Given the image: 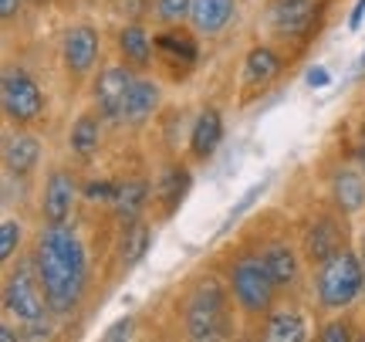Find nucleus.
I'll return each instance as SVG.
<instances>
[{"label":"nucleus","instance_id":"1","mask_svg":"<svg viewBox=\"0 0 365 342\" xmlns=\"http://www.w3.org/2000/svg\"><path fill=\"white\" fill-rule=\"evenodd\" d=\"M31 258L38 264L41 285L48 295V312L58 322L75 318L91 291V251L81 231L71 221L41 224L31 241Z\"/></svg>","mask_w":365,"mask_h":342},{"label":"nucleus","instance_id":"2","mask_svg":"<svg viewBox=\"0 0 365 342\" xmlns=\"http://www.w3.org/2000/svg\"><path fill=\"white\" fill-rule=\"evenodd\" d=\"M244 318L237 312V302L230 295V285L220 271H200V275L182 288L176 302V326L180 336L193 342L234 339L237 326Z\"/></svg>","mask_w":365,"mask_h":342},{"label":"nucleus","instance_id":"3","mask_svg":"<svg viewBox=\"0 0 365 342\" xmlns=\"http://www.w3.org/2000/svg\"><path fill=\"white\" fill-rule=\"evenodd\" d=\"M220 275L227 278L230 295L237 302V312L244 318V326H250V329H261L267 312L284 298L271 275V268L264 264L257 244H237V248L227 251L220 261Z\"/></svg>","mask_w":365,"mask_h":342},{"label":"nucleus","instance_id":"4","mask_svg":"<svg viewBox=\"0 0 365 342\" xmlns=\"http://www.w3.org/2000/svg\"><path fill=\"white\" fill-rule=\"evenodd\" d=\"M308 288H312L314 308L318 312H352L355 302L365 295V261L359 248H345L331 254L328 261L314 264L308 275Z\"/></svg>","mask_w":365,"mask_h":342},{"label":"nucleus","instance_id":"5","mask_svg":"<svg viewBox=\"0 0 365 342\" xmlns=\"http://www.w3.org/2000/svg\"><path fill=\"white\" fill-rule=\"evenodd\" d=\"M328 0H264V31L267 41L281 44L291 58H298L312 48L318 31L325 24Z\"/></svg>","mask_w":365,"mask_h":342},{"label":"nucleus","instance_id":"6","mask_svg":"<svg viewBox=\"0 0 365 342\" xmlns=\"http://www.w3.org/2000/svg\"><path fill=\"white\" fill-rule=\"evenodd\" d=\"M0 109L4 122L17 129H34L48 116V92L41 89L34 71H27L21 61H7L0 75Z\"/></svg>","mask_w":365,"mask_h":342},{"label":"nucleus","instance_id":"7","mask_svg":"<svg viewBox=\"0 0 365 342\" xmlns=\"http://www.w3.org/2000/svg\"><path fill=\"white\" fill-rule=\"evenodd\" d=\"M352 217H345L341 211H335L331 203L325 200V207H314L301 217L298 224V248L304 254V261L308 268L314 264L328 261L331 254H339V251L352 248V224H349Z\"/></svg>","mask_w":365,"mask_h":342},{"label":"nucleus","instance_id":"8","mask_svg":"<svg viewBox=\"0 0 365 342\" xmlns=\"http://www.w3.org/2000/svg\"><path fill=\"white\" fill-rule=\"evenodd\" d=\"M4 316H11L21 326L51 316L48 312V295H44V285H41L38 264L31 258V251L17 254L11 264H4Z\"/></svg>","mask_w":365,"mask_h":342},{"label":"nucleus","instance_id":"9","mask_svg":"<svg viewBox=\"0 0 365 342\" xmlns=\"http://www.w3.org/2000/svg\"><path fill=\"white\" fill-rule=\"evenodd\" d=\"M291 61L294 58L281 44H274V41H254L247 51H244V61H240V75H237L240 95H237V106H250L267 89H274L277 81L284 79Z\"/></svg>","mask_w":365,"mask_h":342},{"label":"nucleus","instance_id":"10","mask_svg":"<svg viewBox=\"0 0 365 342\" xmlns=\"http://www.w3.org/2000/svg\"><path fill=\"white\" fill-rule=\"evenodd\" d=\"M102 27L91 24V21H75L61 31L58 38V61H61V71L71 85H85L91 81V75L102 68Z\"/></svg>","mask_w":365,"mask_h":342},{"label":"nucleus","instance_id":"11","mask_svg":"<svg viewBox=\"0 0 365 342\" xmlns=\"http://www.w3.org/2000/svg\"><path fill=\"white\" fill-rule=\"evenodd\" d=\"M257 251H261L264 264L271 268L281 295L298 302L304 285H308V275H312V268H308V261H304V254L298 248V237H291L287 231H271V234H261Z\"/></svg>","mask_w":365,"mask_h":342},{"label":"nucleus","instance_id":"12","mask_svg":"<svg viewBox=\"0 0 365 342\" xmlns=\"http://www.w3.org/2000/svg\"><path fill=\"white\" fill-rule=\"evenodd\" d=\"M200 34L190 24L156 27V71L166 81H186L200 68L203 48Z\"/></svg>","mask_w":365,"mask_h":342},{"label":"nucleus","instance_id":"13","mask_svg":"<svg viewBox=\"0 0 365 342\" xmlns=\"http://www.w3.org/2000/svg\"><path fill=\"white\" fill-rule=\"evenodd\" d=\"M81 200V176L75 166L54 163L48 166L38 186V217L41 224H68Z\"/></svg>","mask_w":365,"mask_h":342},{"label":"nucleus","instance_id":"14","mask_svg":"<svg viewBox=\"0 0 365 342\" xmlns=\"http://www.w3.org/2000/svg\"><path fill=\"white\" fill-rule=\"evenodd\" d=\"M139 71H132L122 61H102V68L91 75L88 81V99L91 106L102 112V119L108 126H122V109H125V95H129L132 81Z\"/></svg>","mask_w":365,"mask_h":342},{"label":"nucleus","instance_id":"15","mask_svg":"<svg viewBox=\"0 0 365 342\" xmlns=\"http://www.w3.org/2000/svg\"><path fill=\"white\" fill-rule=\"evenodd\" d=\"M190 166H193L190 159L170 156L156 170V180H153V207H149V213L156 221H173L180 213V207L186 203L190 190H193V170Z\"/></svg>","mask_w":365,"mask_h":342},{"label":"nucleus","instance_id":"16","mask_svg":"<svg viewBox=\"0 0 365 342\" xmlns=\"http://www.w3.org/2000/svg\"><path fill=\"white\" fill-rule=\"evenodd\" d=\"M325 200L341 211L345 217L365 213V173L349 156H339L331 166H325Z\"/></svg>","mask_w":365,"mask_h":342},{"label":"nucleus","instance_id":"17","mask_svg":"<svg viewBox=\"0 0 365 342\" xmlns=\"http://www.w3.org/2000/svg\"><path fill=\"white\" fill-rule=\"evenodd\" d=\"M112 48L122 65H129L139 75L156 71V31H149L145 21H118L112 31Z\"/></svg>","mask_w":365,"mask_h":342},{"label":"nucleus","instance_id":"18","mask_svg":"<svg viewBox=\"0 0 365 342\" xmlns=\"http://www.w3.org/2000/svg\"><path fill=\"white\" fill-rule=\"evenodd\" d=\"M223 136H227V122H223L220 106H213V102L200 106L193 116V126H190V136H186V159L193 166L210 163L223 146Z\"/></svg>","mask_w":365,"mask_h":342},{"label":"nucleus","instance_id":"19","mask_svg":"<svg viewBox=\"0 0 365 342\" xmlns=\"http://www.w3.org/2000/svg\"><path fill=\"white\" fill-rule=\"evenodd\" d=\"M0 156H4V173H7V176L31 180V176L41 170V163H44V143H41V136H34L31 129L7 126Z\"/></svg>","mask_w":365,"mask_h":342},{"label":"nucleus","instance_id":"20","mask_svg":"<svg viewBox=\"0 0 365 342\" xmlns=\"http://www.w3.org/2000/svg\"><path fill=\"white\" fill-rule=\"evenodd\" d=\"M149 248H153V224L145 217L118 224V234L112 241V275H129L132 268L149 254Z\"/></svg>","mask_w":365,"mask_h":342},{"label":"nucleus","instance_id":"21","mask_svg":"<svg viewBox=\"0 0 365 342\" xmlns=\"http://www.w3.org/2000/svg\"><path fill=\"white\" fill-rule=\"evenodd\" d=\"M163 112V79L159 75H135L129 95H125V109H122V126L125 129H143Z\"/></svg>","mask_w":365,"mask_h":342},{"label":"nucleus","instance_id":"22","mask_svg":"<svg viewBox=\"0 0 365 342\" xmlns=\"http://www.w3.org/2000/svg\"><path fill=\"white\" fill-rule=\"evenodd\" d=\"M105 126H108V122H105L102 112H98L95 106L81 109L78 116L71 119V126H68V132H65V149L78 159V163H85V166H88L91 159L102 153Z\"/></svg>","mask_w":365,"mask_h":342},{"label":"nucleus","instance_id":"23","mask_svg":"<svg viewBox=\"0 0 365 342\" xmlns=\"http://www.w3.org/2000/svg\"><path fill=\"white\" fill-rule=\"evenodd\" d=\"M294 302V298H291ZM291 302H277L267 312V318L261 322V329L257 336L267 342H304L312 339V322L304 316V308L301 305H291Z\"/></svg>","mask_w":365,"mask_h":342},{"label":"nucleus","instance_id":"24","mask_svg":"<svg viewBox=\"0 0 365 342\" xmlns=\"http://www.w3.org/2000/svg\"><path fill=\"white\" fill-rule=\"evenodd\" d=\"M240 17V0H193L190 11V27L203 41L223 38Z\"/></svg>","mask_w":365,"mask_h":342},{"label":"nucleus","instance_id":"25","mask_svg":"<svg viewBox=\"0 0 365 342\" xmlns=\"http://www.w3.org/2000/svg\"><path fill=\"white\" fill-rule=\"evenodd\" d=\"M149 207H153V180L149 176H125V180H118V193L108 213L115 224H125V221L145 217Z\"/></svg>","mask_w":365,"mask_h":342},{"label":"nucleus","instance_id":"26","mask_svg":"<svg viewBox=\"0 0 365 342\" xmlns=\"http://www.w3.org/2000/svg\"><path fill=\"white\" fill-rule=\"evenodd\" d=\"M359 322H355L349 312H331L328 318H322L314 326V339L318 342H352L359 339Z\"/></svg>","mask_w":365,"mask_h":342},{"label":"nucleus","instance_id":"27","mask_svg":"<svg viewBox=\"0 0 365 342\" xmlns=\"http://www.w3.org/2000/svg\"><path fill=\"white\" fill-rule=\"evenodd\" d=\"M17 254H24V221L14 217V213H4V221H0V261L11 264Z\"/></svg>","mask_w":365,"mask_h":342},{"label":"nucleus","instance_id":"28","mask_svg":"<svg viewBox=\"0 0 365 342\" xmlns=\"http://www.w3.org/2000/svg\"><path fill=\"white\" fill-rule=\"evenodd\" d=\"M190 11H193V0H156L153 4V24H190Z\"/></svg>","mask_w":365,"mask_h":342},{"label":"nucleus","instance_id":"29","mask_svg":"<svg viewBox=\"0 0 365 342\" xmlns=\"http://www.w3.org/2000/svg\"><path fill=\"white\" fill-rule=\"evenodd\" d=\"M118 193V180H85L81 183V200L85 203H98V207H112V200Z\"/></svg>","mask_w":365,"mask_h":342},{"label":"nucleus","instance_id":"30","mask_svg":"<svg viewBox=\"0 0 365 342\" xmlns=\"http://www.w3.org/2000/svg\"><path fill=\"white\" fill-rule=\"evenodd\" d=\"M153 4L156 0H112V14L118 21H153Z\"/></svg>","mask_w":365,"mask_h":342},{"label":"nucleus","instance_id":"31","mask_svg":"<svg viewBox=\"0 0 365 342\" xmlns=\"http://www.w3.org/2000/svg\"><path fill=\"white\" fill-rule=\"evenodd\" d=\"M264 190H267V180H261V183H254V186L247 190V193H244V197L237 200L234 207H230V213H227V224L220 227V234H223V231H230V227H234L237 221H240V217H244V213H247L250 207H254V203H257V200L264 197Z\"/></svg>","mask_w":365,"mask_h":342},{"label":"nucleus","instance_id":"32","mask_svg":"<svg viewBox=\"0 0 365 342\" xmlns=\"http://www.w3.org/2000/svg\"><path fill=\"white\" fill-rule=\"evenodd\" d=\"M345 156L365 173V119L359 122V129L352 132V143H349V153H345Z\"/></svg>","mask_w":365,"mask_h":342},{"label":"nucleus","instance_id":"33","mask_svg":"<svg viewBox=\"0 0 365 342\" xmlns=\"http://www.w3.org/2000/svg\"><path fill=\"white\" fill-rule=\"evenodd\" d=\"M132 332H135V318H132V316H122V318H115V322H112V326L102 332V339H105V342L132 339Z\"/></svg>","mask_w":365,"mask_h":342},{"label":"nucleus","instance_id":"34","mask_svg":"<svg viewBox=\"0 0 365 342\" xmlns=\"http://www.w3.org/2000/svg\"><path fill=\"white\" fill-rule=\"evenodd\" d=\"M24 7H31L27 0H0V17H4V24L11 27L14 21H21Z\"/></svg>","mask_w":365,"mask_h":342},{"label":"nucleus","instance_id":"35","mask_svg":"<svg viewBox=\"0 0 365 342\" xmlns=\"http://www.w3.org/2000/svg\"><path fill=\"white\" fill-rule=\"evenodd\" d=\"M304 81H308L312 89H325L328 81H331V71H328L325 65H314V68H308V75H304Z\"/></svg>","mask_w":365,"mask_h":342},{"label":"nucleus","instance_id":"36","mask_svg":"<svg viewBox=\"0 0 365 342\" xmlns=\"http://www.w3.org/2000/svg\"><path fill=\"white\" fill-rule=\"evenodd\" d=\"M362 21H365V0H359V4L352 7V14H349V31H359Z\"/></svg>","mask_w":365,"mask_h":342},{"label":"nucleus","instance_id":"37","mask_svg":"<svg viewBox=\"0 0 365 342\" xmlns=\"http://www.w3.org/2000/svg\"><path fill=\"white\" fill-rule=\"evenodd\" d=\"M355 248H359V254H362V261H365V224L359 231V237H355Z\"/></svg>","mask_w":365,"mask_h":342},{"label":"nucleus","instance_id":"38","mask_svg":"<svg viewBox=\"0 0 365 342\" xmlns=\"http://www.w3.org/2000/svg\"><path fill=\"white\" fill-rule=\"evenodd\" d=\"M27 4H31V7H38V11H44V7H48V4H54V0H27Z\"/></svg>","mask_w":365,"mask_h":342},{"label":"nucleus","instance_id":"39","mask_svg":"<svg viewBox=\"0 0 365 342\" xmlns=\"http://www.w3.org/2000/svg\"><path fill=\"white\" fill-rule=\"evenodd\" d=\"M359 79H365V48H362V58H359Z\"/></svg>","mask_w":365,"mask_h":342}]
</instances>
